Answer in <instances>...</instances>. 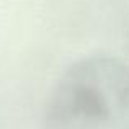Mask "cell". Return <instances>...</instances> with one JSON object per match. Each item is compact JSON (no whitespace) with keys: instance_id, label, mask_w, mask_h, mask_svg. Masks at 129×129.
I'll return each instance as SVG.
<instances>
[{"instance_id":"6da1fadb","label":"cell","mask_w":129,"mask_h":129,"mask_svg":"<svg viewBox=\"0 0 129 129\" xmlns=\"http://www.w3.org/2000/svg\"><path fill=\"white\" fill-rule=\"evenodd\" d=\"M44 129H129V66L110 56L72 64L49 96Z\"/></svg>"}]
</instances>
